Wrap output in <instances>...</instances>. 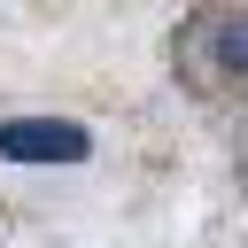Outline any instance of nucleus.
<instances>
[{
  "label": "nucleus",
  "instance_id": "nucleus-1",
  "mask_svg": "<svg viewBox=\"0 0 248 248\" xmlns=\"http://www.w3.org/2000/svg\"><path fill=\"white\" fill-rule=\"evenodd\" d=\"M0 155L8 163H85L93 140L70 116H16V124H0Z\"/></svg>",
  "mask_w": 248,
  "mask_h": 248
},
{
  "label": "nucleus",
  "instance_id": "nucleus-2",
  "mask_svg": "<svg viewBox=\"0 0 248 248\" xmlns=\"http://www.w3.org/2000/svg\"><path fill=\"white\" fill-rule=\"evenodd\" d=\"M217 62H225V70H248V16L217 23Z\"/></svg>",
  "mask_w": 248,
  "mask_h": 248
}]
</instances>
